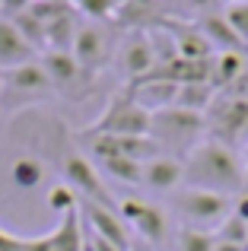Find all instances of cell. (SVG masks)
<instances>
[{
  "mask_svg": "<svg viewBox=\"0 0 248 251\" xmlns=\"http://www.w3.org/2000/svg\"><path fill=\"white\" fill-rule=\"evenodd\" d=\"M185 184L200 191H217V194H242L245 191V169L242 156L223 140H207L194 143L185 159Z\"/></svg>",
  "mask_w": 248,
  "mask_h": 251,
  "instance_id": "obj_1",
  "label": "cell"
},
{
  "mask_svg": "<svg viewBox=\"0 0 248 251\" xmlns=\"http://www.w3.org/2000/svg\"><path fill=\"white\" fill-rule=\"evenodd\" d=\"M149 127H153V115L147 108L134 102V99L124 92V96H115L108 102L105 115L96 118L89 124V134H118V137H149Z\"/></svg>",
  "mask_w": 248,
  "mask_h": 251,
  "instance_id": "obj_2",
  "label": "cell"
},
{
  "mask_svg": "<svg viewBox=\"0 0 248 251\" xmlns=\"http://www.w3.org/2000/svg\"><path fill=\"white\" fill-rule=\"evenodd\" d=\"M175 203H178L181 216L191 220L194 226H207V223H223L229 216L232 197L217 194V191H200V188H181L175 194Z\"/></svg>",
  "mask_w": 248,
  "mask_h": 251,
  "instance_id": "obj_3",
  "label": "cell"
},
{
  "mask_svg": "<svg viewBox=\"0 0 248 251\" xmlns=\"http://www.w3.org/2000/svg\"><path fill=\"white\" fill-rule=\"evenodd\" d=\"M86 143L99 159H115V156H127V159L149 162L162 153V143L156 137H118V134H86Z\"/></svg>",
  "mask_w": 248,
  "mask_h": 251,
  "instance_id": "obj_4",
  "label": "cell"
},
{
  "mask_svg": "<svg viewBox=\"0 0 248 251\" xmlns=\"http://www.w3.org/2000/svg\"><path fill=\"white\" fill-rule=\"evenodd\" d=\"M204 115H194V111H185L178 108V105H172V108H162L153 115V127H149V137H156V140H194V137L204 130Z\"/></svg>",
  "mask_w": 248,
  "mask_h": 251,
  "instance_id": "obj_5",
  "label": "cell"
},
{
  "mask_svg": "<svg viewBox=\"0 0 248 251\" xmlns=\"http://www.w3.org/2000/svg\"><path fill=\"white\" fill-rule=\"evenodd\" d=\"M86 248V235H83V216L80 207L61 216L57 229L51 235H38V239H25L23 251H83Z\"/></svg>",
  "mask_w": 248,
  "mask_h": 251,
  "instance_id": "obj_6",
  "label": "cell"
},
{
  "mask_svg": "<svg viewBox=\"0 0 248 251\" xmlns=\"http://www.w3.org/2000/svg\"><path fill=\"white\" fill-rule=\"evenodd\" d=\"M127 96L134 99L140 108H147L149 115H156V111L172 108V105H175L178 83H175V80H166V76H156L153 70H149L147 76H137V80H130Z\"/></svg>",
  "mask_w": 248,
  "mask_h": 251,
  "instance_id": "obj_7",
  "label": "cell"
},
{
  "mask_svg": "<svg viewBox=\"0 0 248 251\" xmlns=\"http://www.w3.org/2000/svg\"><path fill=\"white\" fill-rule=\"evenodd\" d=\"M64 175H67L70 188H76V191L86 194V201H96V203H102V207H108V210L118 207L115 197L108 194L105 184H102L99 169H96L89 159H83V156H70V159L64 162Z\"/></svg>",
  "mask_w": 248,
  "mask_h": 251,
  "instance_id": "obj_8",
  "label": "cell"
},
{
  "mask_svg": "<svg viewBox=\"0 0 248 251\" xmlns=\"http://www.w3.org/2000/svg\"><path fill=\"white\" fill-rule=\"evenodd\" d=\"M83 220L89 223V232L93 235L118 245L121 251H130V232H127V226H124V220L118 216V210H108L96 201H86L83 203Z\"/></svg>",
  "mask_w": 248,
  "mask_h": 251,
  "instance_id": "obj_9",
  "label": "cell"
},
{
  "mask_svg": "<svg viewBox=\"0 0 248 251\" xmlns=\"http://www.w3.org/2000/svg\"><path fill=\"white\" fill-rule=\"evenodd\" d=\"M118 216L127 220L143 239H149V242L166 239V216H162V210L153 207V203H143V201H137V197H127V201L118 203Z\"/></svg>",
  "mask_w": 248,
  "mask_h": 251,
  "instance_id": "obj_10",
  "label": "cell"
},
{
  "mask_svg": "<svg viewBox=\"0 0 248 251\" xmlns=\"http://www.w3.org/2000/svg\"><path fill=\"white\" fill-rule=\"evenodd\" d=\"M70 51H74L80 70H96V67H102L105 57H108V38H105V32H102V29L86 25V29L76 32L74 48H70Z\"/></svg>",
  "mask_w": 248,
  "mask_h": 251,
  "instance_id": "obj_11",
  "label": "cell"
},
{
  "mask_svg": "<svg viewBox=\"0 0 248 251\" xmlns=\"http://www.w3.org/2000/svg\"><path fill=\"white\" fill-rule=\"evenodd\" d=\"M29 61H35V48L19 35V29L13 25L10 16H0V67L10 70Z\"/></svg>",
  "mask_w": 248,
  "mask_h": 251,
  "instance_id": "obj_12",
  "label": "cell"
},
{
  "mask_svg": "<svg viewBox=\"0 0 248 251\" xmlns=\"http://www.w3.org/2000/svg\"><path fill=\"white\" fill-rule=\"evenodd\" d=\"M185 181V162L169 159V156H156V159L143 162V184H149L153 191H178V184Z\"/></svg>",
  "mask_w": 248,
  "mask_h": 251,
  "instance_id": "obj_13",
  "label": "cell"
},
{
  "mask_svg": "<svg viewBox=\"0 0 248 251\" xmlns=\"http://www.w3.org/2000/svg\"><path fill=\"white\" fill-rule=\"evenodd\" d=\"M121 67L134 80L137 76H147L149 70H156V54H153V45H149V35H134L121 48Z\"/></svg>",
  "mask_w": 248,
  "mask_h": 251,
  "instance_id": "obj_14",
  "label": "cell"
},
{
  "mask_svg": "<svg viewBox=\"0 0 248 251\" xmlns=\"http://www.w3.org/2000/svg\"><path fill=\"white\" fill-rule=\"evenodd\" d=\"M198 29L207 35V42L213 45V51H242V48H248L242 38L232 32V25L223 19V13H210V16H204L198 23Z\"/></svg>",
  "mask_w": 248,
  "mask_h": 251,
  "instance_id": "obj_15",
  "label": "cell"
},
{
  "mask_svg": "<svg viewBox=\"0 0 248 251\" xmlns=\"http://www.w3.org/2000/svg\"><path fill=\"white\" fill-rule=\"evenodd\" d=\"M175 35V45H178V57L181 61H204V57H213V45L207 42V35L194 25V29H181V25H169Z\"/></svg>",
  "mask_w": 248,
  "mask_h": 251,
  "instance_id": "obj_16",
  "label": "cell"
},
{
  "mask_svg": "<svg viewBox=\"0 0 248 251\" xmlns=\"http://www.w3.org/2000/svg\"><path fill=\"white\" fill-rule=\"evenodd\" d=\"M0 80H6L13 89H23V92H42V89H48V86H51L48 74H45V67L38 61H29V64H19V67L3 70Z\"/></svg>",
  "mask_w": 248,
  "mask_h": 251,
  "instance_id": "obj_17",
  "label": "cell"
},
{
  "mask_svg": "<svg viewBox=\"0 0 248 251\" xmlns=\"http://www.w3.org/2000/svg\"><path fill=\"white\" fill-rule=\"evenodd\" d=\"M217 99V86L213 83H178V96H175V105L185 111H194V115H204L207 108Z\"/></svg>",
  "mask_w": 248,
  "mask_h": 251,
  "instance_id": "obj_18",
  "label": "cell"
},
{
  "mask_svg": "<svg viewBox=\"0 0 248 251\" xmlns=\"http://www.w3.org/2000/svg\"><path fill=\"white\" fill-rule=\"evenodd\" d=\"M245 74L242 51H217L213 54V86H232Z\"/></svg>",
  "mask_w": 248,
  "mask_h": 251,
  "instance_id": "obj_19",
  "label": "cell"
},
{
  "mask_svg": "<svg viewBox=\"0 0 248 251\" xmlns=\"http://www.w3.org/2000/svg\"><path fill=\"white\" fill-rule=\"evenodd\" d=\"M42 67H45L51 83H70V80L80 76V64H76L74 51H48Z\"/></svg>",
  "mask_w": 248,
  "mask_h": 251,
  "instance_id": "obj_20",
  "label": "cell"
},
{
  "mask_svg": "<svg viewBox=\"0 0 248 251\" xmlns=\"http://www.w3.org/2000/svg\"><path fill=\"white\" fill-rule=\"evenodd\" d=\"M74 13H67V16L54 19V23L45 25V45H48L51 51H70L74 48V38L80 29H74Z\"/></svg>",
  "mask_w": 248,
  "mask_h": 251,
  "instance_id": "obj_21",
  "label": "cell"
},
{
  "mask_svg": "<svg viewBox=\"0 0 248 251\" xmlns=\"http://www.w3.org/2000/svg\"><path fill=\"white\" fill-rule=\"evenodd\" d=\"M102 172H108L112 178H118L124 184H143V162L127 159V156H115V159H99Z\"/></svg>",
  "mask_w": 248,
  "mask_h": 251,
  "instance_id": "obj_22",
  "label": "cell"
},
{
  "mask_svg": "<svg viewBox=\"0 0 248 251\" xmlns=\"http://www.w3.org/2000/svg\"><path fill=\"white\" fill-rule=\"evenodd\" d=\"M10 19H13V25L19 29V35H23L32 48H45V23H42V19H35L29 10L16 13V16H10Z\"/></svg>",
  "mask_w": 248,
  "mask_h": 251,
  "instance_id": "obj_23",
  "label": "cell"
},
{
  "mask_svg": "<svg viewBox=\"0 0 248 251\" xmlns=\"http://www.w3.org/2000/svg\"><path fill=\"white\" fill-rule=\"evenodd\" d=\"M217 242H229V245H242L248 248V223L242 220V216H236V213H229L223 223L217 226Z\"/></svg>",
  "mask_w": 248,
  "mask_h": 251,
  "instance_id": "obj_24",
  "label": "cell"
},
{
  "mask_svg": "<svg viewBox=\"0 0 248 251\" xmlns=\"http://www.w3.org/2000/svg\"><path fill=\"white\" fill-rule=\"evenodd\" d=\"M217 235L210 229H198V226H185L178 235V251H213Z\"/></svg>",
  "mask_w": 248,
  "mask_h": 251,
  "instance_id": "obj_25",
  "label": "cell"
},
{
  "mask_svg": "<svg viewBox=\"0 0 248 251\" xmlns=\"http://www.w3.org/2000/svg\"><path fill=\"white\" fill-rule=\"evenodd\" d=\"M13 181L19 188H35L42 181V162L32 159V156H23V159L13 162Z\"/></svg>",
  "mask_w": 248,
  "mask_h": 251,
  "instance_id": "obj_26",
  "label": "cell"
},
{
  "mask_svg": "<svg viewBox=\"0 0 248 251\" xmlns=\"http://www.w3.org/2000/svg\"><path fill=\"white\" fill-rule=\"evenodd\" d=\"M223 19L232 25V32L248 45V0H232V3H226L223 6Z\"/></svg>",
  "mask_w": 248,
  "mask_h": 251,
  "instance_id": "obj_27",
  "label": "cell"
},
{
  "mask_svg": "<svg viewBox=\"0 0 248 251\" xmlns=\"http://www.w3.org/2000/svg\"><path fill=\"white\" fill-rule=\"evenodd\" d=\"M70 6H76L80 13H86L93 19H112L124 6V0H70Z\"/></svg>",
  "mask_w": 248,
  "mask_h": 251,
  "instance_id": "obj_28",
  "label": "cell"
},
{
  "mask_svg": "<svg viewBox=\"0 0 248 251\" xmlns=\"http://www.w3.org/2000/svg\"><path fill=\"white\" fill-rule=\"evenodd\" d=\"M48 207L64 216V213H70V210L80 207V201H76V194H74L70 184H57V188H51V194H48Z\"/></svg>",
  "mask_w": 248,
  "mask_h": 251,
  "instance_id": "obj_29",
  "label": "cell"
},
{
  "mask_svg": "<svg viewBox=\"0 0 248 251\" xmlns=\"http://www.w3.org/2000/svg\"><path fill=\"white\" fill-rule=\"evenodd\" d=\"M29 3L32 0H0V10H3L6 16H16V13L29 10Z\"/></svg>",
  "mask_w": 248,
  "mask_h": 251,
  "instance_id": "obj_30",
  "label": "cell"
},
{
  "mask_svg": "<svg viewBox=\"0 0 248 251\" xmlns=\"http://www.w3.org/2000/svg\"><path fill=\"white\" fill-rule=\"evenodd\" d=\"M229 92H236V96H242L245 102H248V74H242V76H239V80L229 86Z\"/></svg>",
  "mask_w": 248,
  "mask_h": 251,
  "instance_id": "obj_31",
  "label": "cell"
},
{
  "mask_svg": "<svg viewBox=\"0 0 248 251\" xmlns=\"http://www.w3.org/2000/svg\"><path fill=\"white\" fill-rule=\"evenodd\" d=\"M232 207H236V216H242V220L248 223V191H242V194H239V201L232 203Z\"/></svg>",
  "mask_w": 248,
  "mask_h": 251,
  "instance_id": "obj_32",
  "label": "cell"
},
{
  "mask_svg": "<svg viewBox=\"0 0 248 251\" xmlns=\"http://www.w3.org/2000/svg\"><path fill=\"white\" fill-rule=\"evenodd\" d=\"M89 235H93V232H89ZM93 248H96V251H121L118 245H112V242L99 239V235H93Z\"/></svg>",
  "mask_w": 248,
  "mask_h": 251,
  "instance_id": "obj_33",
  "label": "cell"
},
{
  "mask_svg": "<svg viewBox=\"0 0 248 251\" xmlns=\"http://www.w3.org/2000/svg\"><path fill=\"white\" fill-rule=\"evenodd\" d=\"M213 251H248V248H242V245H229V242H217V245H213Z\"/></svg>",
  "mask_w": 248,
  "mask_h": 251,
  "instance_id": "obj_34",
  "label": "cell"
},
{
  "mask_svg": "<svg viewBox=\"0 0 248 251\" xmlns=\"http://www.w3.org/2000/svg\"><path fill=\"white\" fill-rule=\"evenodd\" d=\"M242 169H245V191H248V143H245V156H242Z\"/></svg>",
  "mask_w": 248,
  "mask_h": 251,
  "instance_id": "obj_35",
  "label": "cell"
},
{
  "mask_svg": "<svg viewBox=\"0 0 248 251\" xmlns=\"http://www.w3.org/2000/svg\"><path fill=\"white\" fill-rule=\"evenodd\" d=\"M130 251H153V248H149V245H143V242H140V245H130Z\"/></svg>",
  "mask_w": 248,
  "mask_h": 251,
  "instance_id": "obj_36",
  "label": "cell"
},
{
  "mask_svg": "<svg viewBox=\"0 0 248 251\" xmlns=\"http://www.w3.org/2000/svg\"><path fill=\"white\" fill-rule=\"evenodd\" d=\"M83 251H96V248H93V245H89V242H86V248H83Z\"/></svg>",
  "mask_w": 248,
  "mask_h": 251,
  "instance_id": "obj_37",
  "label": "cell"
},
{
  "mask_svg": "<svg viewBox=\"0 0 248 251\" xmlns=\"http://www.w3.org/2000/svg\"><path fill=\"white\" fill-rule=\"evenodd\" d=\"M194 3H213V0H194Z\"/></svg>",
  "mask_w": 248,
  "mask_h": 251,
  "instance_id": "obj_38",
  "label": "cell"
},
{
  "mask_svg": "<svg viewBox=\"0 0 248 251\" xmlns=\"http://www.w3.org/2000/svg\"><path fill=\"white\" fill-rule=\"evenodd\" d=\"M226 3H232V0H226Z\"/></svg>",
  "mask_w": 248,
  "mask_h": 251,
  "instance_id": "obj_39",
  "label": "cell"
}]
</instances>
